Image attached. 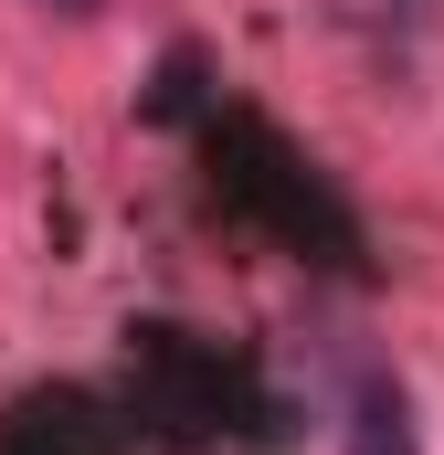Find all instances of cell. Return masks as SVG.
I'll list each match as a JSON object with an SVG mask.
<instances>
[{
    "instance_id": "cell-2",
    "label": "cell",
    "mask_w": 444,
    "mask_h": 455,
    "mask_svg": "<svg viewBox=\"0 0 444 455\" xmlns=\"http://www.w3.org/2000/svg\"><path fill=\"white\" fill-rule=\"evenodd\" d=\"M254 403V371L233 360V349L191 339V329H138V413L159 424V435H222L233 413Z\"/></svg>"
},
{
    "instance_id": "cell-3",
    "label": "cell",
    "mask_w": 444,
    "mask_h": 455,
    "mask_svg": "<svg viewBox=\"0 0 444 455\" xmlns=\"http://www.w3.org/2000/svg\"><path fill=\"white\" fill-rule=\"evenodd\" d=\"M349 455H424L402 381H360V403H349Z\"/></svg>"
},
{
    "instance_id": "cell-4",
    "label": "cell",
    "mask_w": 444,
    "mask_h": 455,
    "mask_svg": "<svg viewBox=\"0 0 444 455\" xmlns=\"http://www.w3.org/2000/svg\"><path fill=\"white\" fill-rule=\"evenodd\" d=\"M202 107H212V85H202V53H170V64H159V85H148V116L191 127Z\"/></svg>"
},
{
    "instance_id": "cell-1",
    "label": "cell",
    "mask_w": 444,
    "mask_h": 455,
    "mask_svg": "<svg viewBox=\"0 0 444 455\" xmlns=\"http://www.w3.org/2000/svg\"><path fill=\"white\" fill-rule=\"evenodd\" d=\"M191 138H202V159H212V202L233 223L275 233L286 254H307V265H360V212L329 191V170L286 138V127H265L254 107H202L191 116Z\"/></svg>"
},
{
    "instance_id": "cell-5",
    "label": "cell",
    "mask_w": 444,
    "mask_h": 455,
    "mask_svg": "<svg viewBox=\"0 0 444 455\" xmlns=\"http://www.w3.org/2000/svg\"><path fill=\"white\" fill-rule=\"evenodd\" d=\"M43 11H75V21H85V11H96V0H43Z\"/></svg>"
}]
</instances>
